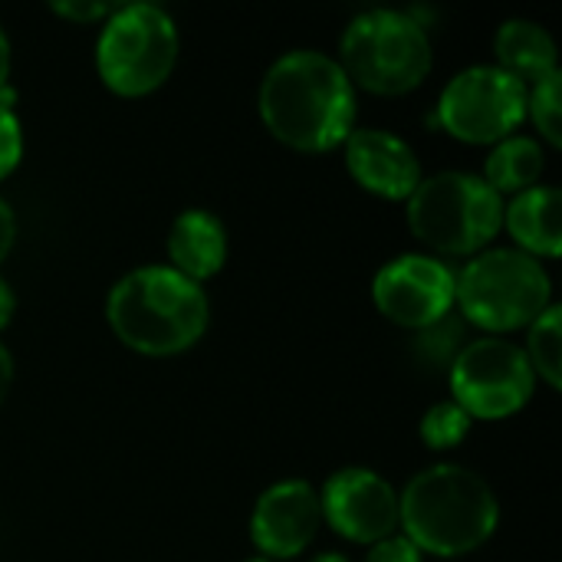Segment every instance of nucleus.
<instances>
[{
    "label": "nucleus",
    "mask_w": 562,
    "mask_h": 562,
    "mask_svg": "<svg viewBox=\"0 0 562 562\" xmlns=\"http://www.w3.org/2000/svg\"><path fill=\"white\" fill-rule=\"evenodd\" d=\"M263 125L300 151L342 145L356 122V86L339 59L319 49H290L260 82Z\"/></svg>",
    "instance_id": "1"
},
{
    "label": "nucleus",
    "mask_w": 562,
    "mask_h": 562,
    "mask_svg": "<svg viewBox=\"0 0 562 562\" xmlns=\"http://www.w3.org/2000/svg\"><path fill=\"white\" fill-rule=\"evenodd\" d=\"M501 524V504L491 484L464 464H431L398 494V527L435 557H464L484 547Z\"/></svg>",
    "instance_id": "2"
},
{
    "label": "nucleus",
    "mask_w": 562,
    "mask_h": 562,
    "mask_svg": "<svg viewBox=\"0 0 562 562\" xmlns=\"http://www.w3.org/2000/svg\"><path fill=\"white\" fill-rule=\"evenodd\" d=\"M105 319L128 349L145 356H175L204 336L211 303L201 283L175 267L151 263L115 280L105 296Z\"/></svg>",
    "instance_id": "3"
},
{
    "label": "nucleus",
    "mask_w": 562,
    "mask_h": 562,
    "mask_svg": "<svg viewBox=\"0 0 562 562\" xmlns=\"http://www.w3.org/2000/svg\"><path fill=\"white\" fill-rule=\"evenodd\" d=\"M435 53L428 26L412 10L372 7L349 20L339 40V66L352 86L379 95H402L425 82Z\"/></svg>",
    "instance_id": "4"
},
{
    "label": "nucleus",
    "mask_w": 562,
    "mask_h": 562,
    "mask_svg": "<svg viewBox=\"0 0 562 562\" xmlns=\"http://www.w3.org/2000/svg\"><path fill=\"white\" fill-rule=\"evenodd\" d=\"M504 198L474 171L422 178L408 198L412 234L441 254H481L504 227Z\"/></svg>",
    "instance_id": "5"
},
{
    "label": "nucleus",
    "mask_w": 562,
    "mask_h": 562,
    "mask_svg": "<svg viewBox=\"0 0 562 562\" xmlns=\"http://www.w3.org/2000/svg\"><path fill=\"white\" fill-rule=\"evenodd\" d=\"M454 303L474 326L507 333L530 326L553 303V280L537 257L494 247L474 254L454 273Z\"/></svg>",
    "instance_id": "6"
},
{
    "label": "nucleus",
    "mask_w": 562,
    "mask_h": 562,
    "mask_svg": "<svg viewBox=\"0 0 562 562\" xmlns=\"http://www.w3.org/2000/svg\"><path fill=\"white\" fill-rule=\"evenodd\" d=\"M178 46V26L165 7L151 0L115 3L95 40V66L112 92L145 95L171 76Z\"/></svg>",
    "instance_id": "7"
},
{
    "label": "nucleus",
    "mask_w": 562,
    "mask_h": 562,
    "mask_svg": "<svg viewBox=\"0 0 562 562\" xmlns=\"http://www.w3.org/2000/svg\"><path fill=\"white\" fill-rule=\"evenodd\" d=\"M527 119V86L501 66H468L438 95L435 122L461 142H501Z\"/></svg>",
    "instance_id": "8"
},
{
    "label": "nucleus",
    "mask_w": 562,
    "mask_h": 562,
    "mask_svg": "<svg viewBox=\"0 0 562 562\" xmlns=\"http://www.w3.org/2000/svg\"><path fill=\"white\" fill-rule=\"evenodd\" d=\"M448 382L454 402L471 418H507L530 402L537 375L524 346L501 336H481L461 346L448 366Z\"/></svg>",
    "instance_id": "9"
},
{
    "label": "nucleus",
    "mask_w": 562,
    "mask_h": 562,
    "mask_svg": "<svg viewBox=\"0 0 562 562\" xmlns=\"http://www.w3.org/2000/svg\"><path fill=\"white\" fill-rule=\"evenodd\" d=\"M372 300L392 323L428 329L454 306V270L428 254H402L375 273Z\"/></svg>",
    "instance_id": "10"
},
{
    "label": "nucleus",
    "mask_w": 562,
    "mask_h": 562,
    "mask_svg": "<svg viewBox=\"0 0 562 562\" xmlns=\"http://www.w3.org/2000/svg\"><path fill=\"white\" fill-rule=\"evenodd\" d=\"M323 520L352 543H379L398 530V491L372 468L336 471L319 494Z\"/></svg>",
    "instance_id": "11"
},
{
    "label": "nucleus",
    "mask_w": 562,
    "mask_h": 562,
    "mask_svg": "<svg viewBox=\"0 0 562 562\" xmlns=\"http://www.w3.org/2000/svg\"><path fill=\"white\" fill-rule=\"evenodd\" d=\"M323 527L319 494L310 481L290 477L270 484L250 514V540L263 560H293L303 553Z\"/></svg>",
    "instance_id": "12"
},
{
    "label": "nucleus",
    "mask_w": 562,
    "mask_h": 562,
    "mask_svg": "<svg viewBox=\"0 0 562 562\" xmlns=\"http://www.w3.org/2000/svg\"><path fill=\"white\" fill-rule=\"evenodd\" d=\"M342 148L349 175L379 198L408 201L422 181L415 148L389 128H352Z\"/></svg>",
    "instance_id": "13"
},
{
    "label": "nucleus",
    "mask_w": 562,
    "mask_h": 562,
    "mask_svg": "<svg viewBox=\"0 0 562 562\" xmlns=\"http://www.w3.org/2000/svg\"><path fill=\"white\" fill-rule=\"evenodd\" d=\"M171 267L194 283L214 277L227 260V227L217 214L204 207H188L171 221L168 231Z\"/></svg>",
    "instance_id": "14"
},
{
    "label": "nucleus",
    "mask_w": 562,
    "mask_h": 562,
    "mask_svg": "<svg viewBox=\"0 0 562 562\" xmlns=\"http://www.w3.org/2000/svg\"><path fill=\"white\" fill-rule=\"evenodd\" d=\"M562 194L553 184H533L504 204V227L517 240V250L530 257H560L562 250Z\"/></svg>",
    "instance_id": "15"
},
{
    "label": "nucleus",
    "mask_w": 562,
    "mask_h": 562,
    "mask_svg": "<svg viewBox=\"0 0 562 562\" xmlns=\"http://www.w3.org/2000/svg\"><path fill=\"white\" fill-rule=\"evenodd\" d=\"M494 53H497V66L517 76L524 86H533L560 69L557 43L547 33V26H540L537 20H524V16L504 20L494 36Z\"/></svg>",
    "instance_id": "16"
},
{
    "label": "nucleus",
    "mask_w": 562,
    "mask_h": 562,
    "mask_svg": "<svg viewBox=\"0 0 562 562\" xmlns=\"http://www.w3.org/2000/svg\"><path fill=\"white\" fill-rule=\"evenodd\" d=\"M543 175V145L530 135H507L484 161V181L504 198L533 188Z\"/></svg>",
    "instance_id": "17"
},
{
    "label": "nucleus",
    "mask_w": 562,
    "mask_h": 562,
    "mask_svg": "<svg viewBox=\"0 0 562 562\" xmlns=\"http://www.w3.org/2000/svg\"><path fill=\"white\" fill-rule=\"evenodd\" d=\"M533 375H543L553 389L562 385V306L550 303L533 323H530V336L524 346Z\"/></svg>",
    "instance_id": "18"
},
{
    "label": "nucleus",
    "mask_w": 562,
    "mask_h": 562,
    "mask_svg": "<svg viewBox=\"0 0 562 562\" xmlns=\"http://www.w3.org/2000/svg\"><path fill=\"white\" fill-rule=\"evenodd\" d=\"M471 425H474V418L454 398H445V402H435L422 415L418 435L431 451H448V448H454V445H461L468 438Z\"/></svg>",
    "instance_id": "19"
},
{
    "label": "nucleus",
    "mask_w": 562,
    "mask_h": 562,
    "mask_svg": "<svg viewBox=\"0 0 562 562\" xmlns=\"http://www.w3.org/2000/svg\"><path fill=\"white\" fill-rule=\"evenodd\" d=\"M562 72H550L540 82L527 86V115L533 119L537 132L550 142L562 145V105H560Z\"/></svg>",
    "instance_id": "20"
},
{
    "label": "nucleus",
    "mask_w": 562,
    "mask_h": 562,
    "mask_svg": "<svg viewBox=\"0 0 562 562\" xmlns=\"http://www.w3.org/2000/svg\"><path fill=\"white\" fill-rule=\"evenodd\" d=\"M23 158V128L13 109L0 105V178H7Z\"/></svg>",
    "instance_id": "21"
},
{
    "label": "nucleus",
    "mask_w": 562,
    "mask_h": 562,
    "mask_svg": "<svg viewBox=\"0 0 562 562\" xmlns=\"http://www.w3.org/2000/svg\"><path fill=\"white\" fill-rule=\"evenodd\" d=\"M366 562H425V553L405 533H392V537L372 543V550L366 553Z\"/></svg>",
    "instance_id": "22"
},
{
    "label": "nucleus",
    "mask_w": 562,
    "mask_h": 562,
    "mask_svg": "<svg viewBox=\"0 0 562 562\" xmlns=\"http://www.w3.org/2000/svg\"><path fill=\"white\" fill-rule=\"evenodd\" d=\"M49 7H53V13H59L63 20H72V23H95L115 10V3H102V0H53Z\"/></svg>",
    "instance_id": "23"
},
{
    "label": "nucleus",
    "mask_w": 562,
    "mask_h": 562,
    "mask_svg": "<svg viewBox=\"0 0 562 562\" xmlns=\"http://www.w3.org/2000/svg\"><path fill=\"white\" fill-rule=\"evenodd\" d=\"M13 240H16V214H13L10 201L0 198V263H3V257L10 254Z\"/></svg>",
    "instance_id": "24"
},
{
    "label": "nucleus",
    "mask_w": 562,
    "mask_h": 562,
    "mask_svg": "<svg viewBox=\"0 0 562 562\" xmlns=\"http://www.w3.org/2000/svg\"><path fill=\"white\" fill-rule=\"evenodd\" d=\"M13 310H16V296H13L10 283L0 277V329H7V326H10V319H13Z\"/></svg>",
    "instance_id": "25"
},
{
    "label": "nucleus",
    "mask_w": 562,
    "mask_h": 562,
    "mask_svg": "<svg viewBox=\"0 0 562 562\" xmlns=\"http://www.w3.org/2000/svg\"><path fill=\"white\" fill-rule=\"evenodd\" d=\"M10 385H13V356H10V349L0 342V402L7 398Z\"/></svg>",
    "instance_id": "26"
},
{
    "label": "nucleus",
    "mask_w": 562,
    "mask_h": 562,
    "mask_svg": "<svg viewBox=\"0 0 562 562\" xmlns=\"http://www.w3.org/2000/svg\"><path fill=\"white\" fill-rule=\"evenodd\" d=\"M7 79H10V40L0 26V89L7 86Z\"/></svg>",
    "instance_id": "27"
},
{
    "label": "nucleus",
    "mask_w": 562,
    "mask_h": 562,
    "mask_svg": "<svg viewBox=\"0 0 562 562\" xmlns=\"http://www.w3.org/2000/svg\"><path fill=\"white\" fill-rule=\"evenodd\" d=\"M310 562H352L349 557H342V553H319V557H313Z\"/></svg>",
    "instance_id": "28"
},
{
    "label": "nucleus",
    "mask_w": 562,
    "mask_h": 562,
    "mask_svg": "<svg viewBox=\"0 0 562 562\" xmlns=\"http://www.w3.org/2000/svg\"><path fill=\"white\" fill-rule=\"evenodd\" d=\"M244 562H270V560H263V557H254V560H244Z\"/></svg>",
    "instance_id": "29"
}]
</instances>
